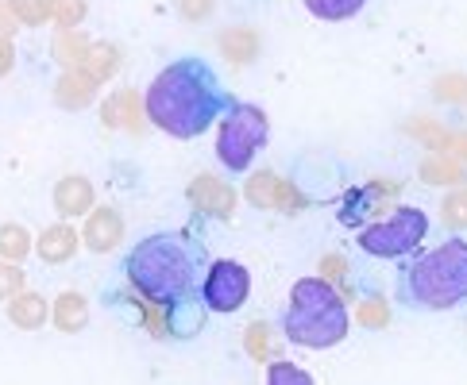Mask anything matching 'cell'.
<instances>
[{
  "instance_id": "cell-5",
  "label": "cell",
  "mask_w": 467,
  "mask_h": 385,
  "mask_svg": "<svg viewBox=\"0 0 467 385\" xmlns=\"http://www.w3.org/2000/svg\"><path fill=\"white\" fill-rule=\"evenodd\" d=\"M271 139V120L259 105L247 100H232L228 112L221 116V131H216V162L224 166L232 177L252 170L255 155Z\"/></svg>"
},
{
  "instance_id": "cell-37",
  "label": "cell",
  "mask_w": 467,
  "mask_h": 385,
  "mask_svg": "<svg viewBox=\"0 0 467 385\" xmlns=\"http://www.w3.org/2000/svg\"><path fill=\"white\" fill-rule=\"evenodd\" d=\"M16 27H20V24H16V15H12V8H8V0H0V35H16Z\"/></svg>"
},
{
  "instance_id": "cell-24",
  "label": "cell",
  "mask_w": 467,
  "mask_h": 385,
  "mask_svg": "<svg viewBox=\"0 0 467 385\" xmlns=\"http://www.w3.org/2000/svg\"><path fill=\"white\" fill-rule=\"evenodd\" d=\"M47 12L58 27H81V20L89 15V0H47Z\"/></svg>"
},
{
  "instance_id": "cell-25",
  "label": "cell",
  "mask_w": 467,
  "mask_h": 385,
  "mask_svg": "<svg viewBox=\"0 0 467 385\" xmlns=\"http://www.w3.org/2000/svg\"><path fill=\"white\" fill-rule=\"evenodd\" d=\"M441 220L448 231H467V186L448 193L444 205H441Z\"/></svg>"
},
{
  "instance_id": "cell-28",
  "label": "cell",
  "mask_w": 467,
  "mask_h": 385,
  "mask_svg": "<svg viewBox=\"0 0 467 385\" xmlns=\"http://www.w3.org/2000/svg\"><path fill=\"white\" fill-rule=\"evenodd\" d=\"M266 331L271 328H266L263 320H255L252 328L244 331V347H247V355H252L255 362H266V355H271V336H266Z\"/></svg>"
},
{
  "instance_id": "cell-4",
  "label": "cell",
  "mask_w": 467,
  "mask_h": 385,
  "mask_svg": "<svg viewBox=\"0 0 467 385\" xmlns=\"http://www.w3.org/2000/svg\"><path fill=\"white\" fill-rule=\"evenodd\" d=\"M352 331V316L340 289L328 278H302L290 289V309L282 316V336L297 347L325 350L348 339Z\"/></svg>"
},
{
  "instance_id": "cell-26",
  "label": "cell",
  "mask_w": 467,
  "mask_h": 385,
  "mask_svg": "<svg viewBox=\"0 0 467 385\" xmlns=\"http://www.w3.org/2000/svg\"><path fill=\"white\" fill-rule=\"evenodd\" d=\"M8 8L16 15V24H24V27H43L47 20H51L47 0H8Z\"/></svg>"
},
{
  "instance_id": "cell-16",
  "label": "cell",
  "mask_w": 467,
  "mask_h": 385,
  "mask_svg": "<svg viewBox=\"0 0 467 385\" xmlns=\"http://www.w3.org/2000/svg\"><path fill=\"white\" fill-rule=\"evenodd\" d=\"M216 46H221V55L232 66H252L259 58V50H263V39H259L255 27H228V31H221Z\"/></svg>"
},
{
  "instance_id": "cell-35",
  "label": "cell",
  "mask_w": 467,
  "mask_h": 385,
  "mask_svg": "<svg viewBox=\"0 0 467 385\" xmlns=\"http://www.w3.org/2000/svg\"><path fill=\"white\" fill-rule=\"evenodd\" d=\"M321 278H328V281H340L344 278V270H348V262L340 258V255H328V258H321Z\"/></svg>"
},
{
  "instance_id": "cell-17",
  "label": "cell",
  "mask_w": 467,
  "mask_h": 385,
  "mask_svg": "<svg viewBox=\"0 0 467 385\" xmlns=\"http://www.w3.org/2000/svg\"><path fill=\"white\" fill-rule=\"evenodd\" d=\"M89 46H93V39L81 27H58L55 39H51V58L62 66V70L66 66H81L89 55Z\"/></svg>"
},
{
  "instance_id": "cell-20",
  "label": "cell",
  "mask_w": 467,
  "mask_h": 385,
  "mask_svg": "<svg viewBox=\"0 0 467 385\" xmlns=\"http://www.w3.org/2000/svg\"><path fill=\"white\" fill-rule=\"evenodd\" d=\"M31 250H36V239H31V231L24 224H0V258L8 262H24Z\"/></svg>"
},
{
  "instance_id": "cell-12",
  "label": "cell",
  "mask_w": 467,
  "mask_h": 385,
  "mask_svg": "<svg viewBox=\"0 0 467 385\" xmlns=\"http://www.w3.org/2000/svg\"><path fill=\"white\" fill-rule=\"evenodd\" d=\"M51 200H55V212L62 220H78V216H86L97 205V189L86 174H66L55 181Z\"/></svg>"
},
{
  "instance_id": "cell-14",
  "label": "cell",
  "mask_w": 467,
  "mask_h": 385,
  "mask_svg": "<svg viewBox=\"0 0 467 385\" xmlns=\"http://www.w3.org/2000/svg\"><path fill=\"white\" fill-rule=\"evenodd\" d=\"M5 309H8V320L20 331H39L47 320H51V305H47V297L36 293V289H27V286L16 297H8Z\"/></svg>"
},
{
  "instance_id": "cell-23",
  "label": "cell",
  "mask_w": 467,
  "mask_h": 385,
  "mask_svg": "<svg viewBox=\"0 0 467 385\" xmlns=\"http://www.w3.org/2000/svg\"><path fill=\"white\" fill-rule=\"evenodd\" d=\"M116 105H120V127L128 131V136H143L147 112L140 108V93L136 89H120L116 93Z\"/></svg>"
},
{
  "instance_id": "cell-18",
  "label": "cell",
  "mask_w": 467,
  "mask_h": 385,
  "mask_svg": "<svg viewBox=\"0 0 467 385\" xmlns=\"http://www.w3.org/2000/svg\"><path fill=\"white\" fill-rule=\"evenodd\" d=\"M417 174H421V181H429V186H463L467 181L463 162L452 155H429Z\"/></svg>"
},
{
  "instance_id": "cell-8",
  "label": "cell",
  "mask_w": 467,
  "mask_h": 385,
  "mask_svg": "<svg viewBox=\"0 0 467 385\" xmlns=\"http://www.w3.org/2000/svg\"><path fill=\"white\" fill-rule=\"evenodd\" d=\"M244 197L252 200V208H266V212H306L309 208V197L294 186V181L286 177H278L275 170H259L247 177V186H244Z\"/></svg>"
},
{
  "instance_id": "cell-29",
  "label": "cell",
  "mask_w": 467,
  "mask_h": 385,
  "mask_svg": "<svg viewBox=\"0 0 467 385\" xmlns=\"http://www.w3.org/2000/svg\"><path fill=\"white\" fill-rule=\"evenodd\" d=\"M27 286V274L20 270V262H8V258H0V300H8L16 297Z\"/></svg>"
},
{
  "instance_id": "cell-31",
  "label": "cell",
  "mask_w": 467,
  "mask_h": 385,
  "mask_svg": "<svg viewBox=\"0 0 467 385\" xmlns=\"http://www.w3.org/2000/svg\"><path fill=\"white\" fill-rule=\"evenodd\" d=\"M410 136H417L425 147H441L444 136H448V127L437 124V120H429V116H421V120H413V124H410Z\"/></svg>"
},
{
  "instance_id": "cell-30",
  "label": "cell",
  "mask_w": 467,
  "mask_h": 385,
  "mask_svg": "<svg viewBox=\"0 0 467 385\" xmlns=\"http://www.w3.org/2000/svg\"><path fill=\"white\" fill-rule=\"evenodd\" d=\"M266 381H271V385H286V381L309 385L313 378L302 370V366H294V362H271V366H266Z\"/></svg>"
},
{
  "instance_id": "cell-36",
  "label": "cell",
  "mask_w": 467,
  "mask_h": 385,
  "mask_svg": "<svg viewBox=\"0 0 467 385\" xmlns=\"http://www.w3.org/2000/svg\"><path fill=\"white\" fill-rule=\"evenodd\" d=\"M101 124L105 127H120V105H116V93L109 100H101Z\"/></svg>"
},
{
  "instance_id": "cell-2",
  "label": "cell",
  "mask_w": 467,
  "mask_h": 385,
  "mask_svg": "<svg viewBox=\"0 0 467 385\" xmlns=\"http://www.w3.org/2000/svg\"><path fill=\"white\" fill-rule=\"evenodd\" d=\"M232 100L236 96L221 86L213 66L197 55H186L155 74L143 96V112L147 124H155L171 139H197L228 112Z\"/></svg>"
},
{
  "instance_id": "cell-19",
  "label": "cell",
  "mask_w": 467,
  "mask_h": 385,
  "mask_svg": "<svg viewBox=\"0 0 467 385\" xmlns=\"http://www.w3.org/2000/svg\"><path fill=\"white\" fill-rule=\"evenodd\" d=\"M359 305H356V324L359 328H367V331H382V328H387L390 324V300L387 297H382V293H375V289H363L359 297Z\"/></svg>"
},
{
  "instance_id": "cell-33",
  "label": "cell",
  "mask_w": 467,
  "mask_h": 385,
  "mask_svg": "<svg viewBox=\"0 0 467 385\" xmlns=\"http://www.w3.org/2000/svg\"><path fill=\"white\" fill-rule=\"evenodd\" d=\"M444 155H452V158H467V131H448V136H444Z\"/></svg>"
},
{
  "instance_id": "cell-10",
  "label": "cell",
  "mask_w": 467,
  "mask_h": 385,
  "mask_svg": "<svg viewBox=\"0 0 467 385\" xmlns=\"http://www.w3.org/2000/svg\"><path fill=\"white\" fill-rule=\"evenodd\" d=\"M124 239V212L116 205H93L86 212V228H81V243H86L93 255H109Z\"/></svg>"
},
{
  "instance_id": "cell-1",
  "label": "cell",
  "mask_w": 467,
  "mask_h": 385,
  "mask_svg": "<svg viewBox=\"0 0 467 385\" xmlns=\"http://www.w3.org/2000/svg\"><path fill=\"white\" fill-rule=\"evenodd\" d=\"M209 262H213L209 243L193 224L159 228L131 243V250L124 255V278L147 300H155L162 309H178L202 300V281Z\"/></svg>"
},
{
  "instance_id": "cell-9",
  "label": "cell",
  "mask_w": 467,
  "mask_h": 385,
  "mask_svg": "<svg viewBox=\"0 0 467 385\" xmlns=\"http://www.w3.org/2000/svg\"><path fill=\"white\" fill-rule=\"evenodd\" d=\"M186 200L197 220H232L236 216V189L213 174H197L186 186Z\"/></svg>"
},
{
  "instance_id": "cell-13",
  "label": "cell",
  "mask_w": 467,
  "mask_h": 385,
  "mask_svg": "<svg viewBox=\"0 0 467 385\" xmlns=\"http://www.w3.org/2000/svg\"><path fill=\"white\" fill-rule=\"evenodd\" d=\"M81 247V236L70 220H58V224H47L36 239V255L47 262V266H66Z\"/></svg>"
},
{
  "instance_id": "cell-21",
  "label": "cell",
  "mask_w": 467,
  "mask_h": 385,
  "mask_svg": "<svg viewBox=\"0 0 467 385\" xmlns=\"http://www.w3.org/2000/svg\"><path fill=\"white\" fill-rule=\"evenodd\" d=\"M302 5L309 8L313 20L340 24V20H352V15H359L367 0H302Z\"/></svg>"
},
{
  "instance_id": "cell-32",
  "label": "cell",
  "mask_w": 467,
  "mask_h": 385,
  "mask_svg": "<svg viewBox=\"0 0 467 385\" xmlns=\"http://www.w3.org/2000/svg\"><path fill=\"white\" fill-rule=\"evenodd\" d=\"M213 8H216V0H178V15H182L186 24H202V20H209Z\"/></svg>"
},
{
  "instance_id": "cell-34",
  "label": "cell",
  "mask_w": 467,
  "mask_h": 385,
  "mask_svg": "<svg viewBox=\"0 0 467 385\" xmlns=\"http://www.w3.org/2000/svg\"><path fill=\"white\" fill-rule=\"evenodd\" d=\"M16 70V43L8 35H0V77H8Z\"/></svg>"
},
{
  "instance_id": "cell-22",
  "label": "cell",
  "mask_w": 467,
  "mask_h": 385,
  "mask_svg": "<svg viewBox=\"0 0 467 385\" xmlns=\"http://www.w3.org/2000/svg\"><path fill=\"white\" fill-rule=\"evenodd\" d=\"M81 66H86L97 81H109V77H116V70H120V46L116 43H93Z\"/></svg>"
},
{
  "instance_id": "cell-6",
  "label": "cell",
  "mask_w": 467,
  "mask_h": 385,
  "mask_svg": "<svg viewBox=\"0 0 467 385\" xmlns=\"http://www.w3.org/2000/svg\"><path fill=\"white\" fill-rule=\"evenodd\" d=\"M429 236V216L413 205H398L387 220L359 231V250L371 258H406Z\"/></svg>"
},
{
  "instance_id": "cell-15",
  "label": "cell",
  "mask_w": 467,
  "mask_h": 385,
  "mask_svg": "<svg viewBox=\"0 0 467 385\" xmlns=\"http://www.w3.org/2000/svg\"><path fill=\"white\" fill-rule=\"evenodd\" d=\"M51 320H55V328L62 331V336H78V331L89 324V300H86V293H78V289L58 293L55 305H51Z\"/></svg>"
},
{
  "instance_id": "cell-7",
  "label": "cell",
  "mask_w": 467,
  "mask_h": 385,
  "mask_svg": "<svg viewBox=\"0 0 467 385\" xmlns=\"http://www.w3.org/2000/svg\"><path fill=\"white\" fill-rule=\"evenodd\" d=\"M247 293H252V274L247 266L236 258H213L205 281H202V300L209 312H240L247 305Z\"/></svg>"
},
{
  "instance_id": "cell-11",
  "label": "cell",
  "mask_w": 467,
  "mask_h": 385,
  "mask_svg": "<svg viewBox=\"0 0 467 385\" xmlns=\"http://www.w3.org/2000/svg\"><path fill=\"white\" fill-rule=\"evenodd\" d=\"M97 89H101V81H97L86 66H66L55 81V105L66 112H81L97 100Z\"/></svg>"
},
{
  "instance_id": "cell-27",
  "label": "cell",
  "mask_w": 467,
  "mask_h": 385,
  "mask_svg": "<svg viewBox=\"0 0 467 385\" xmlns=\"http://www.w3.org/2000/svg\"><path fill=\"white\" fill-rule=\"evenodd\" d=\"M432 96L448 100V105H460V100H467V77H463V74H444V77H437V86H432Z\"/></svg>"
},
{
  "instance_id": "cell-3",
  "label": "cell",
  "mask_w": 467,
  "mask_h": 385,
  "mask_svg": "<svg viewBox=\"0 0 467 385\" xmlns=\"http://www.w3.org/2000/svg\"><path fill=\"white\" fill-rule=\"evenodd\" d=\"M394 300L406 312H448L467 300V236L410 250L394 270Z\"/></svg>"
}]
</instances>
